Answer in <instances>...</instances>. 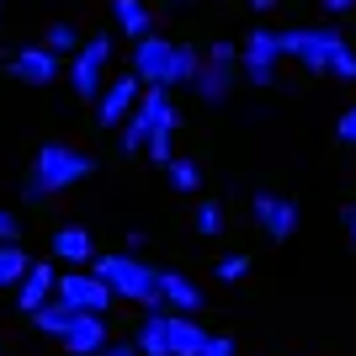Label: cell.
I'll use <instances>...</instances> for the list:
<instances>
[{
    "mask_svg": "<svg viewBox=\"0 0 356 356\" xmlns=\"http://www.w3.org/2000/svg\"><path fill=\"white\" fill-rule=\"evenodd\" d=\"M176 128H181V112L170 102V86H149L138 96L134 118L122 122V154H144L149 149V160L170 165L176 160Z\"/></svg>",
    "mask_w": 356,
    "mask_h": 356,
    "instance_id": "obj_1",
    "label": "cell"
},
{
    "mask_svg": "<svg viewBox=\"0 0 356 356\" xmlns=\"http://www.w3.org/2000/svg\"><path fill=\"white\" fill-rule=\"evenodd\" d=\"M282 54L293 64H303L309 74H335V80H351L356 86V48L346 43L341 27H287Z\"/></svg>",
    "mask_w": 356,
    "mask_h": 356,
    "instance_id": "obj_2",
    "label": "cell"
},
{
    "mask_svg": "<svg viewBox=\"0 0 356 356\" xmlns=\"http://www.w3.org/2000/svg\"><path fill=\"white\" fill-rule=\"evenodd\" d=\"M90 170H96V160H90L86 149L54 138V144H43L38 154H32L27 181H22V197H27V202H48L54 192H70L74 181H86Z\"/></svg>",
    "mask_w": 356,
    "mask_h": 356,
    "instance_id": "obj_3",
    "label": "cell"
},
{
    "mask_svg": "<svg viewBox=\"0 0 356 356\" xmlns=\"http://www.w3.org/2000/svg\"><path fill=\"white\" fill-rule=\"evenodd\" d=\"M90 271L112 287V298H128V303H144V309H160V271H149L138 255L128 250H112V255H96Z\"/></svg>",
    "mask_w": 356,
    "mask_h": 356,
    "instance_id": "obj_4",
    "label": "cell"
},
{
    "mask_svg": "<svg viewBox=\"0 0 356 356\" xmlns=\"http://www.w3.org/2000/svg\"><path fill=\"white\" fill-rule=\"evenodd\" d=\"M282 32L277 27H250L245 32V43H239V74L250 80V86H277V70H282Z\"/></svg>",
    "mask_w": 356,
    "mask_h": 356,
    "instance_id": "obj_5",
    "label": "cell"
},
{
    "mask_svg": "<svg viewBox=\"0 0 356 356\" xmlns=\"http://www.w3.org/2000/svg\"><path fill=\"white\" fill-rule=\"evenodd\" d=\"M106 70H112V32H96V38H86V43L74 48L70 90H74V96H86V102H96V96L106 90Z\"/></svg>",
    "mask_w": 356,
    "mask_h": 356,
    "instance_id": "obj_6",
    "label": "cell"
},
{
    "mask_svg": "<svg viewBox=\"0 0 356 356\" xmlns=\"http://www.w3.org/2000/svg\"><path fill=\"white\" fill-rule=\"evenodd\" d=\"M138 96H144V80H138L134 70H128V74H112L106 90L96 96V122H102V128H122V122L134 118Z\"/></svg>",
    "mask_w": 356,
    "mask_h": 356,
    "instance_id": "obj_7",
    "label": "cell"
},
{
    "mask_svg": "<svg viewBox=\"0 0 356 356\" xmlns=\"http://www.w3.org/2000/svg\"><path fill=\"white\" fill-rule=\"evenodd\" d=\"M250 213H255V223H261V234L277 239V245L298 234V202H293V197H282V192H255L250 197Z\"/></svg>",
    "mask_w": 356,
    "mask_h": 356,
    "instance_id": "obj_8",
    "label": "cell"
},
{
    "mask_svg": "<svg viewBox=\"0 0 356 356\" xmlns=\"http://www.w3.org/2000/svg\"><path fill=\"white\" fill-rule=\"evenodd\" d=\"M70 70V64L59 59V54H48L43 43H27V48H16L11 64H6V74L11 80H22V86H54L59 74Z\"/></svg>",
    "mask_w": 356,
    "mask_h": 356,
    "instance_id": "obj_9",
    "label": "cell"
},
{
    "mask_svg": "<svg viewBox=\"0 0 356 356\" xmlns=\"http://www.w3.org/2000/svg\"><path fill=\"white\" fill-rule=\"evenodd\" d=\"M59 298L74 314H106L112 309V287H106L96 271H64L59 277Z\"/></svg>",
    "mask_w": 356,
    "mask_h": 356,
    "instance_id": "obj_10",
    "label": "cell"
},
{
    "mask_svg": "<svg viewBox=\"0 0 356 356\" xmlns=\"http://www.w3.org/2000/svg\"><path fill=\"white\" fill-rule=\"evenodd\" d=\"M170 59H176V43L160 38V32H149L134 43V74L144 86H170Z\"/></svg>",
    "mask_w": 356,
    "mask_h": 356,
    "instance_id": "obj_11",
    "label": "cell"
},
{
    "mask_svg": "<svg viewBox=\"0 0 356 356\" xmlns=\"http://www.w3.org/2000/svg\"><path fill=\"white\" fill-rule=\"evenodd\" d=\"M54 298H59V266H54V261H32V271L22 277V287H16V309L32 319V314L43 309V303H54Z\"/></svg>",
    "mask_w": 356,
    "mask_h": 356,
    "instance_id": "obj_12",
    "label": "cell"
},
{
    "mask_svg": "<svg viewBox=\"0 0 356 356\" xmlns=\"http://www.w3.org/2000/svg\"><path fill=\"white\" fill-rule=\"evenodd\" d=\"M106 346V314H74L64 330V351L70 356H96Z\"/></svg>",
    "mask_w": 356,
    "mask_h": 356,
    "instance_id": "obj_13",
    "label": "cell"
},
{
    "mask_svg": "<svg viewBox=\"0 0 356 356\" xmlns=\"http://www.w3.org/2000/svg\"><path fill=\"white\" fill-rule=\"evenodd\" d=\"M234 74H239V64H202V74L192 80V90H197V102L202 106H223L229 96H234Z\"/></svg>",
    "mask_w": 356,
    "mask_h": 356,
    "instance_id": "obj_14",
    "label": "cell"
},
{
    "mask_svg": "<svg viewBox=\"0 0 356 356\" xmlns=\"http://www.w3.org/2000/svg\"><path fill=\"white\" fill-rule=\"evenodd\" d=\"M160 309L197 314V309H202V287H197L186 271H160Z\"/></svg>",
    "mask_w": 356,
    "mask_h": 356,
    "instance_id": "obj_15",
    "label": "cell"
},
{
    "mask_svg": "<svg viewBox=\"0 0 356 356\" xmlns=\"http://www.w3.org/2000/svg\"><path fill=\"white\" fill-rule=\"evenodd\" d=\"M54 255H59L64 266L86 271L90 261H96V245H90V229H80V223H64L59 234H54Z\"/></svg>",
    "mask_w": 356,
    "mask_h": 356,
    "instance_id": "obj_16",
    "label": "cell"
},
{
    "mask_svg": "<svg viewBox=\"0 0 356 356\" xmlns=\"http://www.w3.org/2000/svg\"><path fill=\"white\" fill-rule=\"evenodd\" d=\"M138 356H170V309H149L134 335Z\"/></svg>",
    "mask_w": 356,
    "mask_h": 356,
    "instance_id": "obj_17",
    "label": "cell"
},
{
    "mask_svg": "<svg viewBox=\"0 0 356 356\" xmlns=\"http://www.w3.org/2000/svg\"><path fill=\"white\" fill-rule=\"evenodd\" d=\"M202 346H208V330L192 314H170V356H202Z\"/></svg>",
    "mask_w": 356,
    "mask_h": 356,
    "instance_id": "obj_18",
    "label": "cell"
},
{
    "mask_svg": "<svg viewBox=\"0 0 356 356\" xmlns=\"http://www.w3.org/2000/svg\"><path fill=\"white\" fill-rule=\"evenodd\" d=\"M112 22H118V32H128L134 43L154 32V11H149L144 0H112Z\"/></svg>",
    "mask_w": 356,
    "mask_h": 356,
    "instance_id": "obj_19",
    "label": "cell"
},
{
    "mask_svg": "<svg viewBox=\"0 0 356 356\" xmlns=\"http://www.w3.org/2000/svg\"><path fill=\"white\" fill-rule=\"evenodd\" d=\"M202 64H208V48L176 43V59H170V86H192L197 74H202Z\"/></svg>",
    "mask_w": 356,
    "mask_h": 356,
    "instance_id": "obj_20",
    "label": "cell"
},
{
    "mask_svg": "<svg viewBox=\"0 0 356 356\" xmlns=\"http://www.w3.org/2000/svg\"><path fill=\"white\" fill-rule=\"evenodd\" d=\"M70 319H74V309L64 303V298H54V303H43V309L32 314V325L43 330V335H54V341H64V330H70Z\"/></svg>",
    "mask_w": 356,
    "mask_h": 356,
    "instance_id": "obj_21",
    "label": "cell"
},
{
    "mask_svg": "<svg viewBox=\"0 0 356 356\" xmlns=\"http://www.w3.org/2000/svg\"><path fill=\"white\" fill-rule=\"evenodd\" d=\"M27 271H32V255L22 245H0V287H22Z\"/></svg>",
    "mask_w": 356,
    "mask_h": 356,
    "instance_id": "obj_22",
    "label": "cell"
},
{
    "mask_svg": "<svg viewBox=\"0 0 356 356\" xmlns=\"http://www.w3.org/2000/svg\"><path fill=\"white\" fill-rule=\"evenodd\" d=\"M165 176H170V186H176V192H202V165L186 160V154H176V160L165 165Z\"/></svg>",
    "mask_w": 356,
    "mask_h": 356,
    "instance_id": "obj_23",
    "label": "cell"
},
{
    "mask_svg": "<svg viewBox=\"0 0 356 356\" xmlns=\"http://www.w3.org/2000/svg\"><path fill=\"white\" fill-rule=\"evenodd\" d=\"M80 43H86V38H80L70 22H54V27L43 32V48H48V54H59V59H64V54L74 59V48H80Z\"/></svg>",
    "mask_w": 356,
    "mask_h": 356,
    "instance_id": "obj_24",
    "label": "cell"
},
{
    "mask_svg": "<svg viewBox=\"0 0 356 356\" xmlns=\"http://www.w3.org/2000/svg\"><path fill=\"white\" fill-rule=\"evenodd\" d=\"M197 234H223V208L218 202H197Z\"/></svg>",
    "mask_w": 356,
    "mask_h": 356,
    "instance_id": "obj_25",
    "label": "cell"
},
{
    "mask_svg": "<svg viewBox=\"0 0 356 356\" xmlns=\"http://www.w3.org/2000/svg\"><path fill=\"white\" fill-rule=\"evenodd\" d=\"M245 271H250V255H223V261H218V282H229V287H234L239 277H245Z\"/></svg>",
    "mask_w": 356,
    "mask_h": 356,
    "instance_id": "obj_26",
    "label": "cell"
},
{
    "mask_svg": "<svg viewBox=\"0 0 356 356\" xmlns=\"http://www.w3.org/2000/svg\"><path fill=\"white\" fill-rule=\"evenodd\" d=\"M335 138L356 149V102H351V106H346V112H341V122H335Z\"/></svg>",
    "mask_w": 356,
    "mask_h": 356,
    "instance_id": "obj_27",
    "label": "cell"
},
{
    "mask_svg": "<svg viewBox=\"0 0 356 356\" xmlns=\"http://www.w3.org/2000/svg\"><path fill=\"white\" fill-rule=\"evenodd\" d=\"M208 59H213V64H239V48L229 43V38H218V43L208 48Z\"/></svg>",
    "mask_w": 356,
    "mask_h": 356,
    "instance_id": "obj_28",
    "label": "cell"
},
{
    "mask_svg": "<svg viewBox=\"0 0 356 356\" xmlns=\"http://www.w3.org/2000/svg\"><path fill=\"white\" fill-rule=\"evenodd\" d=\"M16 239H22V223H16V213L0 208V245H16Z\"/></svg>",
    "mask_w": 356,
    "mask_h": 356,
    "instance_id": "obj_29",
    "label": "cell"
},
{
    "mask_svg": "<svg viewBox=\"0 0 356 356\" xmlns=\"http://www.w3.org/2000/svg\"><path fill=\"white\" fill-rule=\"evenodd\" d=\"M202 356H234V335H208Z\"/></svg>",
    "mask_w": 356,
    "mask_h": 356,
    "instance_id": "obj_30",
    "label": "cell"
},
{
    "mask_svg": "<svg viewBox=\"0 0 356 356\" xmlns=\"http://www.w3.org/2000/svg\"><path fill=\"white\" fill-rule=\"evenodd\" d=\"M96 356H138V346H134V341H106Z\"/></svg>",
    "mask_w": 356,
    "mask_h": 356,
    "instance_id": "obj_31",
    "label": "cell"
},
{
    "mask_svg": "<svg viewBox=\"0 0 356 356\" xmlns=\"http://www.w3.org/2000/svg\"><path fill=\"white\" fill-rule=\"evenodd\" d=\"M319 6H325L330 16H351L356 11V0H319Z\"/></svg>",
    "mask_w": 356,
    "mask_h": 356,
    "instance_id": "obj_32",
    "label": "cell"
},
{
    "mask_svg": "<svg viewBox=\"0 0 356 356\" xmlns=\"http://www.w3.org/2000/svg\"><path fill=\"white\" fill-rule=\"evenodd\" d=\"M245 6H250V11H261V16H266V11H277V0H245Z\"/></svg>",
    "mask_w": 356,
    "mask_h": 356,
    "instance_id": "obj_33",
    "label": "cell"
},
{
    "mask_svg": "<svg viewBox=\"0 0 356 356\" xmlns=\"http://www.w3.org/2000/svg\"><path fill=\"white\" fill-rule=\"evenodd\" d=\"M346 229H351V239H356V202L346 208Z\"/></svg>",
    "mask_w": 356,
    "mask_h": 356,
    "instance_id": "obj_34",
    "label": "cell"
},
{
    "mask_svg": "<svg viewBox=\"0 0 356 356\" xmlns=\"http://www.w3.org/2000/svg\"><path fill=\"white\" fill-rule=\"evenodd\" d=\"M170 6H176V11H186V6H197V0H170Z\"/></svg>",
    "mask_w": 356,
    "mask_h": 356,
    "instance_id": "obj_35",
    "label": "cell"
}]
</instances>
